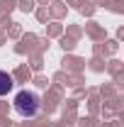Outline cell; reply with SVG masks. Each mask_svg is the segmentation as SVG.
I'll list each match as a JSON object with an SVG mask.
<instances>
[{"label":"cell","mask_w":124,"mask_h":127,"mask_svg":"<svg viewBox=\"0 0 124 127\" xmlns=\"http://www.w3.org/2000/svg\"><path fill=\"white\" fill-rule=\"evenodd\" d=\"M15 110L22 117H34L37 112L41 110V100H39V95L32 93V91H20L15 95Z\"/></svg>","instance_id":"1"},{"label":"cell","mask_w":124,"mask_h":127,"mask_svg":"<svg viewBox=\"0 0 124 127\" xmlns=\"http://www.w3.org/2000/svg\"><path fill=\"white\" fill-rule=\"evenodd\" d=\"M12 76L7 73V71H0V95H7L10 91H12Z\"/></svg>","instance_id":"2"}]
</instances>
